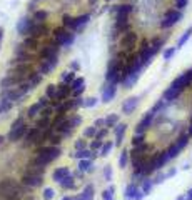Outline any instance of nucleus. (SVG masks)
I'll return each instance as SVG.
<instances>
[{
  "instance_id": "obj_1",
  "label": "nucleus",
  "mask_w": 192,
  "mask_h": 200,
  "mask_svg": "<svg viewBox=\"0 0 192 200\" xmlns=\"http://www.w3.org/2000/svg\"><path fill=\"white\" fill-rule=\"evenodd\" d=\"M60 150L57 149V147H44V149H40L39 152H37L35 158H34V167H39V169H44L47 164H50L52 160H55L57 157H59Z\"/></svg>"
},
{
  "instance_id": "obj_2",
  "label": "nucleus",
  "mask_w": 192,
  "mask_h": 200,
  "mask_svg": "<svg viewBox=\"0 0 192 200\" xmlns=\"http://www.w3.org/2000/svg\"><path fill=\"white\" fill-rule=\"evenodd\" d=\"M42 172H44V169L37 170L35 167H34V169H30V170H27V172L22 175L23 185H27V187H39L40 183H42Z\"/></svg>"
},
{
  "instance_id": "obj_3",
  "label": "nucleus",
  "mask_w": 192,
  "mask_h": 200,
  "mask_svg": "<svg viewBox=\"0 0 192 200\" xmlns=\"http://www.w3.org/2000/svg\"><path fill=\"white\" fill-rule=\"evenodd\" d=\"M54 37H55V43L59 47H69L73 42V35L69 34V32L64 30V28H57V30L54 32Z\"/></svg>"
},
{
  "instance_id": "obj_4",
  "label": "nucleus",
  "mask_w": 192,
  "mask_h": 200,
  "mask_svg": "<svg viewBox=\"0 0 192 200\" xmlns=\"http://www.w3.org/2000/svg\"><path fill=\"white\" fill-rule=\"evenodd\" d=\"M190 82H192V73H190V70H187V72H184L182 75H179L177 79H175L174 82L170 84V87L175 88V90L184 92V88H186Z\"/></svg>"
},
{
  "instance_id": "obj_5",
  "label": "nucleus",
  "mask_w": 192,
  "mask_h": 200,
  "mask_svg": "<svg viewBox=\"0 0 192 200\" xmlns=\"http://www.w3.org/2000/svg\"><path fill=\"white\" fill-rule=\"evenodd\" d=\"M181 18H182L181 10H172V12H169V14L165 15V18L161 22V27H162V28H169V27L175 25V23H177Z\"/></svg>"
},
{
  "instance_id": "obj_6",
  "label": "nucleus",
  "mask_w": 192,
  "mask_h": 200,
  "mask_svg": "<svg viewBox=\"0 0 192 200\" xmlns=\"http://www.w3.org/2000/svg\"><path fill=\"white\" fill-rule=\"evenodd\" d=\"M20 190L17 182L12 180V178H3L2 182H0V195H9L12 192H17Z\"/></svg>"
},
{
  "instance_id": "obj_7",
  "label": "nucleus",
  "mask_w": 192,
  "mask_h": 200,
  "mask_svg": "<svg viewBox=\"0 0 192 200\" xmlns=\"http://www.w3.org/2000/svg\"><path fill=\"white\" fill-rule=\"evenodd\" d=\"M28 132V129H27V125L25 124H22V125H19V127H12L10 129V132H9V140L10 142H17V140H20L25 133Z\"/></svg>"
},
{
  "instance_id": "obj_8",
  "label": "nucleus",
  "mask_w": 192,
  "mask_h": 200,
  "mask_svg": "<svg viewBox=\"0 0 192 200\" xmlns=\"http://www.w3.org/2000/svg\"><path fill=\"white\" fill-rule=\"evenodd\" d=\"M154 115H156V112H154V110H150V112H147V113H145V117L142 118L140 122H139V125H137L136 132H137V133H144L145 130L150 127V124H152V120H154Z\"/></svg>"
},
{
  "instance_id": "obj_9",
  "label": "nucleus",
  "mask_w": 192,
  "mask_h": 200,
  "mask_svg": "<svg viewBox=\"0 0 192 200\" xmlns=\"http://www.w3.org/2000/svg\"><path fill=\"white\" fill-rule=\"evenodd\" d=\"M55 67H57V57H54V59H47V60H44V62H42L39 72L42 73V75H47V73H50Z\"/></svg>"
},
{
  "instance_id": "obj_10",
  "label": "nucleus",
  "mask_w": 192,
  "mask_h": 200,
  "mask_svg": "<svg viewBox=\"0 0 192 200\" xmlns=\"http://www.w3.org/2000/svg\"><path fill=\"white\" fill-rule=\"evenodd\" d=\"M45 105H47V97H42V99H40L39 102H37V104H34L30 108H28L27 115H28V117H35L37 113H40V112H42V108L45 107Z\"/></svg>"
},
{
  "instance_id": "obj_11",
  "label": "nucleus",
  "mask_w": 192,
  "mask_h": 200,
  "mask_svg": "<svg viewBox=\"0 0 192 200\" xmlns=\"http://www.w3.org/2000/svg\"><path fill=\"white\" fill-rule=\"evenodd\" d=\"M70 92H72V88L69 87V85L60 84L59 85V90H57V95H55V100L57 102H64L69 95H70Z\"/></svg>"
},
{
  "instance_id": "obj_12",
  "label": "nucleus",
  "mask_w": 192,
  "mask_h": 200,
  "mask_svg": "<svg viewBox=\"0 0 192 200\" xmlns=\"http://www.w3.org/2000/svg\"><path fill=\"white\" fill-rule=\"evenodd\" d=\"M57 52H59V45H47L44 47V50L40 52V55H42V59H54V57H57Z\"/></svg>"
},
{
  "instance_id": "obj_13",
  "label": "nucleus",
  "mask_w": 192,
  "mask_h": 200,
  "mask_svg": "<svg viewBox=\"0 0 192 200\" xmlns=\"http://www.w3.org/2000/svg\"><path fill=\"white\" fill-rule=\"evenodd\" d=\"M114 95H115V85L110 84L109 87L102 88V100H104V102H110L114 99Z\"/></svg>"
},
{
  "instance_id": "obj_14",
  "label": "nucleus",
  "mask_w": 192,
  "mask_h": 200,
  "mask_svg": "<svg viewBox=\"0 0 192 200\" xmlns=\"http://www.w3.org/2000/svg\"><path fill=\"white\" fill-rule=\"evenodd\" d=\"M136 40H137V35L134 34V32H127V34H125V37L122 39V47L132 48L134 43H136Z\"/></svg>"
},
{
  "instance_id": "obj_15",
  "label": "nucleus",
  "mask_w": 192,
  "mask_h": 200,
  "mask_svg": "<svg viewBox=\"0 0 192 200\" xmlns=\"http://www.w3.org/2000/svg\"><path fill=\"white\" fill-rule=\"evenodd\" d=\"M137 104H139V99H137V97L127 99V100L124 102V105H122V110H124V113H130L134 108L137 107Z\"/></svg>"
},
{
  "instance_id": "obj_16",
  "label": "nucleus",
  "mask_w": 192,
  "mask_h": 200,
  "mask_svg": "<svg viewBox=\"0 0 192 200\" xmlns=\"http://www.w3.org/2000/svg\"><path fill=\"white\" fill-rule=\"evenodd\" d=\"M181 93H182L181 90H175V88L169 87V88L164 92V97H162V99H164L165 102H172V100H175V99H179V95H181Z\"/></svg>"
},
{
  "instance_id": "obj_17",
  "label": "nucleus",
  "mask_w": 192,
  "mask_h": 200,
  "mask_svg": "<svg viewBox=\"0 0 192 200\" xmlns=\"http://www.w3.org/2000/svg\"><path fill=\"white\" fill-rule=\"evenodd\" d=\"M89 18H90V15H82V17H77L72 20V30H77V28H80L82 25H85V23L89 22Z\"/></svg>"
},
{
  "instance_id": "obj_18",
  "label": "nucleus",
  "mask_w": 192,
  "mask_h": 200,
  "mask_svg": "<svg viewBox=\"0 0 192 200\" xmlns=\"http://www.w3.org/2000/svg\"><path fill=\"white\" fill-rule=\"evenodd\" d=\"M30 27H32V23H30V20L28 18H22L19 22V25H17V30H19V34H28L30 32Z\"/></svg>"
},
{
  "instance_id": "obj_19",
  "label": "nucleus",
  "mask_w": 192,
  "mask_h": 200,
  "mask_svg": "<svg viewBox=\"0 0 192 200\" xmlns=\"http://www.w3.org/2000/svg\"><path fill=\"white\" fill-rule=\"evenodd\" d=\"M69 170L65 169V167H60V169H57L55 172H54V180H57V182H62L65 177H69Z\"/></svg>"
},
{
  "instance_id": "obj_20",
  "label": "nucleus",
  "mask_w": 192,
  "mask_h": 200,
  "mask_svg": "<svg viewBox=\"0 0 192 200\" xmlns=\"http://www.w3.org/2000/svg\"><path fill=\"white\" fill-rule=\"evenodd\" d=\"M47 28H45V25L44 23H32V27H30V32L28 34L30 35H34V37H37V35H42V32H45Z\"/></svg>"
},
{
  "instance_id": "obj_21",
  "label": "nucleus",
  "mask_w": 192,
  "mask_h": 200,
  "mask_svg": "<svg viewBox=\"0 0 192 200\" xmlns=\"http://www.w3.org/2000/svg\"><path fill=\"white\" fill-rule=\"evenodd\" d=\"M134 10V7L132 5H120L119 9H117V17H129V14Z\"/></svg>"
},
{
  "instance_id": "obj_22",
  "label": "nucleus",
  "mask_w": 192,
  "mask_h": 200,
  "mask_svg": "<svg viewBox=\"0 0 192 200\" xmlns=\"http://www.w3.org/2000/svg\"><path fill=\"white\" fill-rule=\"evenodd\" d=\"M125 130H127V125H125V124H119V125H117V129H115V135H117V144H120V142H122V137H124Z\"/></svg>"
},
{
  "instance_id": "obj_23",
  "label": "nucleus",
  "mask_w": 192,
  "mask_h": 200,
  "mask_svg": "<svg viewBox=\"0 0 192 200\" xmlns=\"http://www.w3.org/2000/svg\"><path fill=\"white\" fill-rule=\"evenodd\" d=\"M190 35H192V27H189V28H187V30L184 32V35L181 37V39H179V42H177V48H179V47H182L184 43H186L187 40L190 39Z\"/></svg>"
},
{
  "instance_id": "obj_24",
  "label": "nucleus",
  "mask_w": 192,
  "mask_h": 200,
  "mask_svg": "<svg viewBox=\"0 0 192 200\" xmlns=\"http://www.w3.org/2000/svg\"><path fill=\"white\" fill-rule=\"evenodd\" d=\"M144 144H145L144 133H136V137L132 138V145L134 147H139V145H144Z\"/></svg>"
},
{
  "instance_id": "obj_25",
  "label": "nucleus",
  "mask_w": 192,
  "mask_h": 200,
  "mask_svg": "<svg viewBox=\"0 0 192 200\" xmlns=\"http://www.w3.org/2000/svg\"><path fill=\"white\" fill-rule=\"evenodd\" d=\"M34 17H35L37 23H44V22H45V18H47V12L45 10H37Z\"/></svg>"
},
{
  "instance_id": "obj_26",
  "label": "nucleus",
  "mask_w": 192,
  "mask_h": 200,
  "mask_svg": "<svg viewBox=\"0 0 192 200\" xmlns=\"http://www.w3.org/2000/svg\"><path fill=\"white\" fill-rule=\"evenodd\" d=\"M57 90H59V87H57V85H48L47 90H45V95H47V97H50L52 100H55Z\"/></svg>"
},
{
  "instance_id": "obj_27",
  "label": "nucleus",
  "mask_w": 192,
  "mask_h": 200,
  "mask_svg": "<svg viewBox=\"0 0 192 200\" xmlns=\"http://www.w3.org/2000/svg\"><path fill=\"white\" fill-rule=\"evenodd\" d=\"M40 80H42V73H32L30 75V80H28V85L30 87H34V85H37V84H40Z\"/></svg>"
},
{
  "instance_id": "obj_28",
  "label": "nucleus",
  "mask_w": 192,
  "mask_h": 200,
  "mask_svg": "<svg viewBox=\"0 0 192 200\" xmlns=\"http://www.w3.org/2000/svg\"><path fill=\"white\" fill-rule=\"evenodd\" d=\"M84 87V79L82 77H79V79H75L73 82L70 84V88H72V92H75V90H79V88H82Z\"/></svg>"
},
{
  "instance_id": "obj_29",
  "label": "nucleus",
  "mask_w": 192,
  "mask_h": 200,
  "mask_svg": "<svg viewBox=\"0 0 192 200\" xmlns=\"http://www.w3.org/2000/svg\"><path fill=\"white\" fill-rule=\"evenodd\" d=\"M60 80H62V84H72L73 80H75V77H73V72H67V73H64L62 77H60Z\"/></svg>"
},
{
  "instance_id": "obj_30",
  "label": "nucleus",
  "mask_w": 192,
  "mask_h": 200,
  "mask_svg": "<svg viewBox=\"0 0 192 200\" xmlns=\"http://www.w3.org/2000/svg\"><path fill=\"white\" fill-rule=\"evenodd\" d=\"M117 122H119V117H117V113H112V115H109L105 118V125L107 127H112V125H115Z\"/></svg>"
},
{
  "instance_id": "obj_31",
  "label": "nucleus",
  "mask_w": 192,
  "mask_h": 200,
  "mask_svg": "<svg viewBox=\"0 0 192 200\" xmlns=\"http://www.w3.org/2000/svg\"><path fill=\"white\" fill-rule=\"evenodd\" d=\"M60 185L65 187V189H72V187H73V182H72V177H70V175H69V177H65L64 180L60 182Z\"/></svg>"
},
{
  "instance_id": "obj_32",
  "label": "nucleus",
  "mask_w": 192,
  "mask_h": 200,
  "mask_svg": "<svg viewBox=\"0 0 192 200\" xmlns=\"http://www.w3.org/2000/svg\"><path fill=\"white\" fill-rule=\"evenodd\" d=\"M174 54H175V48H174V47L167 48V50L164 52V60H170V59L174 57Z\"/></svg>"
},
{
  "instance_id": "obj_33",
  "label": "nucleus",
  "mask_w": 192,
  "mask_h": 200,
  "mask_svg": "<svg viewBox=\"0 0 192 200\" xmlns=\"http://www.w3.org/2000/svg\"><path fill=\"white\" fill-rule=\"evenodd\" d=\"M127 157H129V153L124 150V152H122V155H120V158H119V165H120V167H125V165H127Z\"/></svg>"
},
{
  "instance_id": "obj_34",
  "label": "nucleus",
  "mask_w": 192,
  "mask_h": 200,
  "mask_svg": "<svg viewBox=\"0 0 192 200\" xmlns=\"http://www.w3.org/2000/svg\"><path fill=\"white\" fill-rule=\"evenodd\" d=\"M84 135H85V137H94V135H97V129H95V127L85 129V130H84Z\"/></svg>"
},
{
  "instance_id": "obj_35",
  "label": "nucleus",
  "mask_w": 192,
  "mask_h": 200,
  "mask_svg": "<svg viewBox=\"0 0 192 200\" xmlns=\"http://www.w3.org/2000/svg\"><path fill=\"white\" fill-rule=\"evenodd\" d=\"M110 149H112V144H110V142H107V144H105V145H102V150H100V153H102V155H107V153L110 152Z\"/></svg>"
},
{
  "instance_id": "obj_36",
  "label": "nucleus",
  "mask_w": 192,
  "mask_h": 200,
  "mask_svg": "<svg viewBox=\"0 0 192 200\" xmlns=\"http://www.w3.org/2000/svg\"><path fill=\"white\" fill-rule=\"evenodd\" d=\"M150 189H152V182H150V180H145V182H144V187H142V192H144V194H149Z\"/></svg>"
},
{
  "instance_id": "obj_37",
  "label": "nucleus",
  "mask_w": 192,
  "mask_h": 200,
  "mask_svg": "<svg viewBox=\"0 0 192 200\" xmlns=\"http://www.w3.org/2000/svg\"><path fill=\"white\" fill-rule=\"evenodd\" d=\"M186 5H187V0H175V7H177V10H182Z\"/></svg>"
},
{
  "instance_id": "obj_38",
  "label": "nucleus",
  "mask_w": 192,
  "mask_h": 200,
  "mask_svg": "<svg viewBox=\"0 0 192 200\" xmlns=\"http://www.w3.org/2000/svg\"><path fill=\"white\" fill-rule=\"evenodd\" d=\"M77 157H79V158H89V157H90V152H87V150L77 152Z\"/></svg>"
},
{
  "instance_id": "obj_39",
  "label": "nucleus",
  "mask_w": 192,
  "mask_h": 200,
  "mask_svg": "<svg viewBox=\"0 0 192 200\" xmlns=\"http://www.w3.org/2000/svg\"><path fill=\"white\" fill-rule=\"evenodd\" d=\"M89 165H90V162H87V160L80 162V169H82V170H89V169H90Z\"/></svg>"
},
{
  "instance_id": "obj_40",
  "label": "nucleus",
  "mask_w": 192,
  "mask_h": 200,
  "mask_svg": "<svg viewBox=\"0 0 192 200\" xmlns=\"http://www.w3.org/2000/svg\"><path fill=\"white\" fill-rule=\"evenodd\" d=\"M95 104H97L95 99H87V102H85V105H87V107H94Z\"/></svg>"
},
{
  "instance_id": "obj_41",
  "label": "nucleus",
  "mask_w": 192,
  "mask_h": 200,
  "mask_svg": "<svg viewBox=\"0 0 192 200\" xmlns=\"http://www.w3.org/2000/svg\"><path fill=\"white\" fill-rule=\"evenodd\" d=\"M105 135H107V130H105V129H104V130H100V132L97 133V140H100V138H102V137H105Z\"/></svg>"
},
{
  "instance_id": "obj_42",
  "label": "nucleus",
  "mask_w": 192,
  "mask_h": 200,
  "mask_svg": "<svg viewBox=\"0 0 192 200\" xmlns=\"http://www.w3.org/2000/svg\"><path fill=\"white\" fill-rule=\"evenodd\" d=\"M80 105H84L82 99H75V100H73V107H80Z\"/></svg>"
},
{
  "instance_id": "obj_43",
  "label": "nucleus",
  "mask_w": 192,
  "mask_h": 200,
  "mask_svg": "<svg viewBox=\"0 0 192 200\" xmlns=\"http://www.w3.org/2000/svg\"><path fill=\"white\" fill-rule=\"evenodd\" d=\"M100 125H105V120H104V118H99V120H95V127H100Z\"/></svg>"
},
{
  "instance_id": "obj_44",
  "label": "nucleus",
  "mask_w": 192,
  "mask_h": 200,
  "mask_svg": "<svg viewBox=\"0 0 192 200\" xmlns=\"http://www.w3.org/2000/svg\"><path fill=\"white\" fill-rule=\"evenodd\" d=\"M100 145H102V142H100V140H95V142L92 144V149H99Z\"/></svg>"
},
{
  "instance_id": "obj_45",
  "label": "nucleus",
  "mask_w": 192,
  "mask_h": 200,
  "mask_svg": "<svg viewBox=\"0 0 192 200\" xmlns=\"http://www.w3.org/2000/svg\"><path fill=\"white\" fill-rule=\"evenodd\" d=\"M70 67L73 68V70H79V67H80V65L77 63V62H72V65H70Z\"/></svg>"
},
{
  "instance_id": "obj_46",
  "label": "nucleus",
  "mask_w": 192,
  "mask_h": 200,
  "mask_svg": "<svg viewBox=\"0 0 192 200\" xmlns=\"http://www.w3.org/2000/svg\"><path fill=\"white\" fill-rule=\"evenodd\" d=\"M75 149H84V142H77V144H75Z\"/></svg>"
},
{
  "instance_id": "obj_47",
  "label": "nucleus",
  "mask_w": 192,
  "mask_h": 200,
  "mask_svg": "<svg viewBox=\"0 0 192 200\" xmlns=\"http://www.w3.org/2000/svg\"><path fill=\"white\" fill-rule=\"evenodd\" d=\"M186 200H192V189L187 192V195H186Z\"/></svg>"
},
{
  "instance_id": "obj_48",
  "label": "nucleus",
  "mask_w": 192,
  "mask_h": 200,
  "mask_svg": "<svg viewBox=\"0 0 192 200\" xmlns=\"http://www.w3.org/2000/svg\"><path fill=\"white\" fill-rule=\"evenodd\" d=\"M187 133H189V137H192V115H190V125H189V132Z\"/></svg>"
},
{
  "instance_id": "obj_49",
  "label": "nucleus",
  "mask_w": 192,
  "mask_h": 200,
  "mask_svg": "<svg viewBox=\"0 0 192 200\" xmlns=\"http://www.w3.org/2000/svg\"><path fill=\"white\" fill-rule=\"evenodd\" d=\"M35 40H25V45H35Z\"/></svg>"
},
{
  "instance_id": "obj_50",
  "label": "nucleus",
  "mask_w": 192,
  "mask_h": 200,
  "mask_svg": "<svg viewBox=\"0 0 192 200\" xmlns=\"http://www.w3.org/2000/svg\"><path fill=\"white\" fill-rule=\"evenodd\" d=\"M45 197H47V198L52 197V190H45Z\"/></svg>"
},
{
  "instance_id": "obj_51",
  "label": "nucleus",
  "mask_w": 192,
  "mask_h": 200,
  "mask_svg": "<svg viewBox=\"0 0 192 200\" xmlns=\"http://www.w3.org/2000/svg\"><path fill=\"white\" fill-rule=\"evenodd\" d=\"M177 200H186V197H179Z\"/></svg>"
},
{
  "instance_id": "obj_52",
  "label": "nucleus",
  "mask_w": 192,
  "mask_h": 200,
  "mask_svg": "<svg viewBox=\"0 0 192 200\" xmlns=\"http://www.w3.org/2000/svg\"><path fill=\"white\" fill-rule=\"evenodd\" d=\"M2 142H3V137H0V144H2Z\"/></svg>"
},
{
  "instance_id": "obj_53",
  "label": "nucleus",
  "mask_w": 192,
  "mask_h": 200,
  "mask_svg": "<svg viewBox=\"0 0 192 200\" xmlns=\"http://www.w3.org/2000/svg\"><path fill=\"white\" fill-rule=\"evenodd\" d=\"M97 2V0H90V3H95Z\"/></svg>"
},
{
  "instance_id": "obj_54",
  "label": "nucleus",
  "mask_w": 192,
  "mask_h": 200,
  "mask_svg": "<svg viewBox=\"0 0 192 200\" xmlns=\"http://www.w3.org/2000/svg\"><path fill=\"white\" fill-rule=\"evenodd\" d=\"M0 39H2V30H0Z\"/></svg>"
},
{
  "instance_id": "obj_55",
  "label": "nucleus",
  "mask_w": 192,
  "mask_h": 200,
  "mask_svg": "<svg viewBox=\"0 0 192 200\" xmlns=\"http://www.w3.org/2000/svg\"><path fill=\"white\" fill-rule=\"evenodd\" d=\"M0 200H3V197H2V195H0Z\"/></svg>"
}]
</instances>
